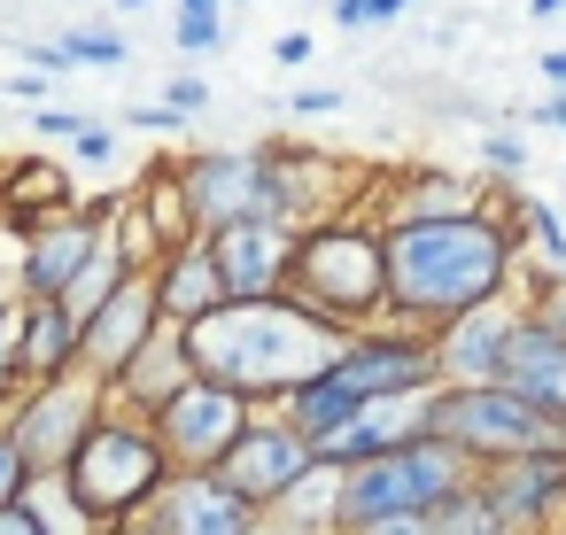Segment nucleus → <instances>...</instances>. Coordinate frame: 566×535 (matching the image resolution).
I'll return each instance as SVG.
<instances>
[{
    "mask_svg": "<svg viewBox=\"0 0 566 535\" xmlns=\"http://www.w3.org/2000/svg\"><path fill=\"white\" fill-rule=\"evenodd\" d=\"M520 225L489 195V210L465 218H427V225H388V318L396 326H450L473 303L512 295L520 280Z\"/></svg>",
    "mask_w": 566,
    "mask_h": 535,
    "instance_id": "obj_1",
    "label": "nucleus"
},
{
    "mask_svg": "<svg viewBox=\"0 0 566 535\" xmlns=\"http://www.w3.org/2000/svg\"><path fill=\"white\" fill-rule=\"evenodd\" d=\"M195 373L226 380L249 403H280L295 396L311 373H326V357L342 349V326L303 311L295 295H264V303H218L187 326Z\"/></svg>",
    "mask_w": 566,
    "mask_h": 535,
    "instance_id": "obj_2",
    "label": "nucleus"
},
{
    "mask_svg": "<svg viewBox=\"0 0 566 535\" xmlns=\"http://www.w3.org/2000/svg\"><path fill=\"white\" fill-rule=\"evenodd\" d=\"M287 295L318 318H334L342 334L388 318V233L365 210H334L318 225L295 233V272Z\"/></svg>",
    "mask_w": 566,
    "mask_h": 535,
    "instance_id": "obj_3",
    "label": "nucleus"
},
{
    "mask_svg": "<svg viewBox=\"0 0 566 535\" xmlns=\"http://www.w3.org/2000/svg\"><path fill=\"white\" fill-rule=\"evenodd\" d=\"M179 465H171V450H164V434L140 419V411H102L94 419V434L78 442V458L63 465V481L86 496V512L102 520V527H125L164 481H171Z\"/></svg>",
    "mask_w": 566,
    "mask_h": 535,
    "instance_id": "obj_4",
    "label": "nucleus"
},
{
    "mask_svg": "<svg viewBox=\"0 0 566 535\" xmlns=\"http://www.w3.org/2000/svg\"><path fill=\"white\" fill-rule=\"evenodd\" d=\"M481 465L458 450V442H442V434H411V442H396V450H380V458H365V465H349L342 473V520H334V535L342 527H365V520H403V512H427V504H442L458 481H473Z\"/></svg>",
    "mask_w": 566,
    "mask_h": 535,
    "instance_id": "obj_5",
    "label": "nucleus"
},
{
    "mask_svg": "<svg viewBox=\"0 0 566 535\" xmlns=\"http://www.w3.org/2000/svg\"><path fill=\"white\" fill-rule=\"evenodd\" d=\"M427 427L442 442H458L473 465L496 458H527V450H566V419H551L535 396H520L512 380H473V388H434Z\"/></svg>",
    "mask_w": 566,
    "mask_h": 535,
    "instance_id": "obj_6",
    "label": "nucleus"
},
{
    "mask_svg": "<svg viewBox=\"0 0 566 535\" xmlns=\"http://www.w3.org/2000/svg\"><path fill=\"white\" fill-rule=\"evenodd\" d=\"M109 411V380H94L86 365L55 373V380H24L9 396V411H0V427H9L17 458L32 473H63L78 458V442L94 434V419Z\"/></svg>",
    "mask_w": 566,
    "mask_h": 535,
    "instance_id": "obj_7",
    "label": "nucleus"
},
{
    "mask_svg": "<svg viewBox=\"0 0 566 535\" xmlns=\"http://www.w3.org/2000/svg\"><path fill=\"white\" fill-rule=\"evenodd\" d=\"M334 396H349L357 411L380 403V396H419V388H442V365H434V334L419 326H396V318H373L357 334H342V349L326 357L318 373Z\"/></svg>",
    "mask_w": 566,
    "mask_h": 535,
    "instance_id": "obj_8",
    "label": "nucleus"
},
{
    "mask_svg": "<svg viewBox=\"0 0 566 535\" xmlns=\"http://www.w3.org/2000/svg\"><path fill=\"white\" fill-rule=\"evenodd\" d=\"M179 195H187V218L195 233H218V225H241V218H280V187H272V148H187V156H164Z\"/></svg>",
    "mask_w": 566,
    "mask_h": 535,
    "instance_id": "obj_9",
    "label": "nucleus"
},
{
    "mask_svg": "<svg viewBox=\"0 0 566 535\" xmlns=\"http://www.w3.org/2000/svg\"><path fill=\"white\" fill-rule=\"evenodd\" d=\"M311 465H318V442H311V434H303L287 411L256 403V411H249V427L233 434V450H226L210 473H218V481H226L241 504L272 512V504H280V496H287V489H295Z\"/></svg>",
    "mask_w": 566,
    "mask_h": 535,
    "instance_id": "obj_10",
    "label": "nucleus"
},
{
    "mask_svg": "<svg viewBox=\"0 0 566 535\" xmlns=\"http://www.w3.org/2000/svg\"><path fill=\"white\" fill-rule=\"evenodd\" d=\"M249 396H233L226 380H210V373H187L156 411H148V427L164 434V450H171V465L179 473H202V465H218L226 450H233V434L249 427Z\"/></svg>",
    "mask_w": 566,
    "mask_h": 535,
    "instance_id": "obj_11",
    "label": "nucleus"
},
{
    "mask_svg": "<svg viewBox=\"0 0 566 535\" xmlns=\"http://www.w3.org/2000/svg\"><path fill=\"white\" fill-rule=\"evenodd\" d=\"M109 249V218L94 210V202H71V210H55L24 249H17V280H9V295L17 303H48V295H71V280L94 264Z\"/></svg>",
    "mask_w": 566,
    "mask_h": 535,
    "instance_id": "obj_12",
    "label": "nucleus"
},
{
    "mask_svg": "<svg viewBox=\"0 0 566 535\" xmlns=\"http://www.w3.org/2000/svg\"><path fill=\"white\" fill-rule=\"evenodd\" d=\"M357 210L388 233V225H427V218H465V210H489V187H481L473 171H450V164H403V171L373 179Z\"/></svg>",
    "mask_w": 566,
    "mask_h": 535,
    "instance_id": "obj_13",
    "label": "nucleus"
},
{
    "mask_svg": "<svg viewBox=\"0 0 566 535\" xmlns=\"http://www.w3.org/2000/svg\"><path fill=\"white\" fill-rule=\"evenodd\" d=\"M256 520H264V512L241 504V496L202 465V473H171L125 527H133V535H249Z\"/></svg>",
    "mask_w": 566,
    "mask_h": 535,
    "instance_id": "obj_14",
    "label": "nucleus"
},
{
    "mask_svg": "<svg viewBox=\"0 0 566 535\" xmlns=\"http://www.w3.org/2000/svg\"><path fill=\"white\" fill-rule=\"evenodd\" d=\"M202 241H210V256H218L226 303L287 295V272H295V225H280V218H241V225H218V233H202Z\"/></svg>",
    "mask_w": 566,
    "mask_h": 535,
    "instance_id": "obj_15",
    "label": "nucleus"
},
{
    "mask_svg": "<svg viewBox=\"0 0 566 535\" xmlns=\"http://www.w3.org/2000/svg\"><path fill=\"white\" fill-rule=\"evenodd\" d=\"M512 334H520V295H496V303H473V311H458L450 326H434V365H442V388H473V380H504V357H512Z\"/></svg>",
    "mask_w": 566,
    "mask_h": 535,
    "instance_id": "obj_16",
    "label": "nucleus"
},
{
    "mask_svg": "<svg viewBox=\"0 0 566 535\" xmlns=\"http://www.w3.org/2000/svg\"><path fill=\"white\" fill-rule=\"evenodd\" d=\"M164 326V303H156V280L148 272H133L86 326H78V365L94 373V380H117L140 349H148V334Z\"/></svg>",
    "mask_w": 566,
    "mask_h": 535,
    "instance_id": "obj_17",
    "label": "nucleus"
},
{
    "mask_svg": "<svg viewBox=\"0 0 566 535\" xmlns=\"http://www.w3.org/2000/svg\"><path fill=\"white\" fill-rule=\"evenodd\" d=\"M481 489L496 496V512L512 520V535H543L566 512V450L496 458V465H481Z\"/></svg>",
    "mask_w": 566,
    "mask_h": 535,
    "instance_id": "obj_18",
    "label": "nucleus"
},
{
    "mask_svg": "<svg viewBox=\"0 0 566 535\" xmlns=\"http://www.w3.org/2000/svg\"><path fill=\"white\" fill-rule=\"evenodd\" d=\"M427 411H434V388H419V396H380V403H365L349 427H334V434L318 442V458L349 473V465H365V458H380V450H396V442H411V434H434Z\"/></svg>",
    "mask_w": 566,
    "mask_h": 535,
    "instance_id": "obj_19",
    "label": "nucleus"
},
{
    "mask_svg": "<svg viewBox=\"0 0 566 535\" xmlns=\"http://www.w3.org/2000/svg\"><path fill=\"white\" fill-rule=\"evenodd\" d=\"M156 303H164V318L171 326H195L202 311H218L226 303V280H218V256H210V241L202 233H187V241H171L164 256H156Z\"/></svg>",
    "mask_w": 566,
    "mask_h": 535,
    "instance_id": "obj_20",
    "label": "nucleus"
},
{
    "mask_svg": "<svg viewBox=\"0 0 566 535\" xmlns=\"http://www.w3.org/2000/svg\"><path fill=\"white\" fill-rule=\"evenodd\" d=\"M187 373H195L187 326H171V318H164V326L148 334V349H140V357H133V365H125L117 380H109V403H117V411H140V419H148V411H156V403H164V396H171V388H179Z\"/></svg>",
    "mask_w": 566,
    "mask_h": 535,
    "instance_id": "obj_21",
    "label": "nucleus"
},
{
    "mask_svg": "<svg viewBox=\"0 0 566 535\" xmlns=\"http://www.w3.org/2000/svg\"><path fill=\"white\" fill-rule=\"evenodd\" d=\"M78 365V311L63 295L17 303V380H55Z\"/></svg>",
    "mask_w": 566,
    "mask_h": 535,
    "instance_id": "obj_22",
    "label": "nucleus"
},
{
    "mask_svg": "<svg viewBox=\"0 0 566 535\" xmlns=\"http://www.w3.org/2000/svg\"><path fill=\"white\" fill-rule=\"evenodd\" d=\"M264 520H280V527H295V535H334V520H342V465L318 458Z\"/></svg>",
    "mask_w": 566,
    "mask_h": 535,
    "instance_id": "obj_23",
    "label": "nucleus"
},
{
    "mask_svg": "<svg viewBox=\"0 0 566 535\" xmlns=\"http://www.w3.org/2000/svg\"><path fill=\"white\" fill-rule=\"evenodd\" d=\"M419 527H427V535H512V520L496 512V496L481 489V473H473V481H458L442 504H427V512H419Z\"/></svg>",
    "mask_w": 566,
    "mask_h": 535,
    "instance_id": "obj_24",
    "label": "nucleus"
},
{
    "mask_svg": "<svg viewBox=\"0 0 566 535\" xmlns=\"http://www.w3.org/2000/svg\"><path fill=\"white\" fill-rule=\"evenodd\" d=\"M24 504L40 512V527H48V535H109L63 473H32V481H24Z\"/></svg>",
    "mask_w": 566,
    "mask_h": 535,
    "instance_id": "obj_25",
    "label": "nucleus"
},
{
    "mask_svg": "<svg viewBox=\"0 0 566 535\" xmlns=\"http://www.w3.org/2000/svg\"><path fill=\"white\" fill-rule=\"evenodd\" d=\"M504 210H512V225H520V241L543 256V264H558L566 272V218H558V202H543V195H504Z\"/></svg>",
    "mask_w": 566,
    "mask_h": 535,
    "instance_id": "obj_26",
    "label": "nucleus"
},
{
    "mask_svg": "<svg viewBox=\"0 0 566 535\" xmlns=\"http://www.w3.org/2000/svg\"><path fill=\"white\" fill-rule=\"evenodd\" d=\"M125 280H133V264H125L117 249H102V256H94V264L71 280V295H63V303H71V311H78V326H86V318H94V311H102V303H109Z\"/></svg>",
    "mask_w": 566,
    "mask_h": 535,
    "instance_id": "obj_27",
    "label": "nucleus"
},
{
    "mask_svg": "<svg viewBox=\"0 0 566 535\" xmlns=\"http://www.w3.org/2000/svg\"><path fill=\"white\" fill-rule=\"evenodd\" d=\"M512 295L527 303V318H535V326L566 334V272H558V264H543V272H520V280H512Z\"/></svg>",
    "mask_w": 566,
    "mask_h": 535,
    "instance_id": "obj_28",
    "label": "nucleus"
},
{
    "mask_svg": "<svg viewBox=\"0 0 566 535\" xmlns=\"http://www.w3.org/2000/svg\"><path fill=\"white\" fill-rule=\"evenodd\" d=\"M63 48H71L78 71H117V63L133 55V40L109 32V24H63Z\"/></svg>",
    "mask_w": 566,
    "mask_h": 535,
    "instance_id": "obj_29",
    "label": "nucleus"
},
{
    "mask_svg": "<svg viewBox=\"0 0 566 535\" xmlns=\"http://www.w3.org/2000/svg\"><path fill=\"white\" fill-rule=\"evenodd\" d=\"M419 9V0H326V17H334V32H388V24H403Z\"/></svg>",
    "mask_w": 566,
    "mask_h": 535,
    "instance_id": "obj_30",
    "label": "nucleus"
},
{
    "mask_svg": "<svg viewBox=\"0 0 566 535\" xmlns=\"http://www.w3.org/2000/svg\"><path fill=\"white\" fill-rule=\"evenodd\" d=\"M233 32H226V17H195V9H171V48L179 55H218Z\"/></svg>",
    "mask_w": 566,
    "mask_h": 535,
    "instance_id": "obj_31",
    "label": "nucleus"
},
{
    "mask_svg": "<svg viewBox=\"0 0 566 535\" xmlns=\"http://www.w3.org/2000/svg\"><path fill=\"white\" fill-rule=\"evenodd\" d=\"M481 171L520 187V171H527V140H520V133H504V125H496V133H481Z\"/></svg>",
    "mask_w": 566,
    "mask_h": 535,
    "instance_id": "obj_32",
    "label": "nucleus"
},
{
    "mask_svg": "<svg viewBox=\"0 0 566 535\" xmlns=\"http://www.w3.org/2000/svg\"><path fill=\"white\" fill-rule=\"evenodd\" d=\"M17 388H24L17 380V295H0V411H9Z\"/></svg>",
    "mask_w": 566,
    "mask_h": 535,
    "instance_id": "obj_33",
    "label": "nucleus"
},
{
    "mask_svg": "<svg viewBox=\"0 0 566 535\" xmlns=\"http://www.w3.org/2000/svg\"><path fill=\"white\" fill-rule=\"evenodd\" d=\"M71 156H78L86 171H102V164H117V156H125V140H117V125H94V117H86V133L71 140Z\"/></svg>",
    "mask_w": 566,
    "mask_h": 535,
    "instance_id": "obj_34",
    "label": "nucleus"
},
{
    "mask_svg": "<svg viewBox=\"0 0 566 535\" xmlns=\"http://www.w3.org/2000/svg\"><path fill=\"white\" fill-rule=\"evenodd\" d=\"M164 102H171L179 117H202V109H210V78H202V71H179V78H164Z\"/></svg>",
    "mask_w": 566,
    "mask_h": 535,
    "instance_id": "obj_35",
    "label": "nucleus"
},
{
    "mask_svg": "<svg viewBox=\"0 0 566 535\" xmlns=\"http://www.w3.org/2000/svg\"><path fill=\"white\" fill-rule=\"evenodd\" d=\"M342 109H349L342 86H295L287 94V117H342Z\"/></svg>",
    "mask_w": 566,
    "mask_h": 535,
    "instance_id": "obj_36",
    "label": "nucleus"
},
{
    "mask_svg": "<svg viewBox=\"0 0 566 535\" xmlns=\"http://www.w3.org/2000/svg\"><path fill=\"white\" fill-rule=\"evenodd\" d=\"M125 125H133V133H148V140H179V133H187L195 117H179L171 102H148V109H133Z\"/></svg>",
    "mask_w": 566,
    "mask_h": 535,
    "instance_id": "obj_37",
    "label": "nucleus"
},
{
    "mask_svg": "<svg viewBox=\"0 0 566 535\" xmlns=\"http://www.w3.org/2000/svg\"><path fill=\"white\" fill-rule=\"evenodd\" d=\"M17 55L32 63V71H48V78H71L78 63H71V48L63 40H17Z\"/></svg>",
    "mask_w": 566,
    "mask_h": 535,
    "instance_id": "obj_38",
    "label": "nucleus"
},
{
    "mask_svg": "<svg viewBox=\"0 0 566 535\" xmlns=\"http://www.w3.org/2000/svg\"><path fill=\"white\" fill-rule=\"evenodd\" d=\"M32 133H40V140H63V148H71V140L86 133V117H78V109H55V102H40V109H32Z\"/></svg>",
    "mask_w": 566,
    "mask_h": 535,
    "instance_id": "obj_39",
    "label": "nucleus"
},
{
    "mask_svg": "<svg viewBox=\"0 0 566 535\" xmlns=\"http://www.w3.org/2000/svg\"><path fill=\"white\" fill-rule=\"evenodd\" d=\"M24 481H32V465L17 458V442H9V427H0V504H17V496H24Z\"/></svg>",
    "mask_w": 566,
    "mask_h": 535,
    "instance_id": "obj_40",
    "label": "nucleus"
},
{
    "mask_svg": "<svg viewBox=\"0 0 566 535\" xmlns=\"http://www.w3.org/2000/svg\"><path fill=\"white\" fill-rule=\"evenodd\" d=\"M0 94H9L17 109H40V102H48V71H32V63H24L17 78H0Z\"/></svg>",
    "mask_w": 566,
    "mask_h": 535,
    "instance_id": "obj_41",
    "label": "nucleus"
},
{
    "mask_svg": "<svg viewBox=\"0 0 566 535\" xmlns=\"http://www.w3.org/2000/svg\"><path fill=\"white\" fill-rule=\"evenodd\" d=\"M311 48H318L311 32H280V40H272V63H280V71H303V63H311Z\"/></svg>",
    "mask_w": 566,
    "mask_h": 535,
    "instance_id": "obj_42",
    "label": "nucleus"
},
{
    "mask_svg": "<svg viewBox=\"0 0 566 535\" xmlns=\"http://www.w3.org/2000/svg\"><path fill=\"white\" fill-rule=\"evenodd\" d=\"M0 535H48V527H40V512L17 496V504H0Z\"/></svg>",
    "mask_w": 566,
    "mask_h": 535,
    "instance_id": "obj_43",
    "label": "nucleus"
},
{
    "mask_svg": "<svg viewBox=\"0 0 566 535\" xmlns=\"http://www.w3.org/2000/svg\"><path fill=\"white\" fill-rule=\"evenodd\" d=\"M342 535H427V527H419V512H403V520H365V527H342Z\"/></svg>",
    "mask_w": 566,
    "mask_h": 535,
    "instance_id": "obj_44",
    "label": "nucleus"
},
{
    "mask_svg": "<svg viewBox=\"0 0 566 535\" xmlns=\"http://www.w3.org/2000/svg\"><path fill=\"white\" fill-rule=\"evenodd\" d=\"M543 78H551V94H566V48H543Z\"/></svg>",
    "mask_w": 566,
    "mask_h": 535,
    "instance_id": "obj_45",
    "label": "nucleus"
},
{
    "mask_svg": "<svg viewBox=\"0 0 566 535\" xmlns=\"http://www.w3.org/2000/svg\"><path fill=\"white\" fill-rule=\"evenodd\" d=\"M535 125H551V133H566V94H551V102H535Z\"/></svg>",
    "mask_w": 566,
    "mask_h": 535,
    "instance_id": "obj_46",
    "label": "nucleus"
},
{
    "mask_svg": "<svg viewBox=\"0 0 566 535\" xmlns=\"http://www.w3.org/2000/svg\"><path fill=\"white\" fill-rule=\"evenodd\" d=\"M171 9H195V17H226L233 0H171Z\"/></svg>",
    "mask_w": 566,
    "mask_h": 535,
    "instance_id": "obj_47",
    "label": "nucleus"
},
{
    "mask_svg": "<svg viewBox=\"0 0 566 535\" xmlns=\"http://www.w3.org/2000/svg\"><path fill=\"white\" fill-rule=\"evenodd\" d=\"M566 9V0H527V17H558Z\"/></svg>",
    "mask_w": 566,
    "mask_h": 535,
    "instance_id": "obj_48",
    "label": "nucleus"
},
{
    "mask_svg": "<svg viewBox=\"0 0 566 535\" xmlns=\"http://www.w3.org/2000/svg\"><path fill=\"white\" fill-rule=\"evenodd\" d=\"M249 535H295V527H280V520H256V527H249Z\"/></svg>",
    "mask_w": 566,
    "mask_h": 535,
    "instance_id": "obj_49",
    "label": "nucleus"
},
{
    "mask_svg": "<svg viewBox=\"0 0 566 535\" xmlns=\"http://www.w3.org/2000/svg\"><path fill=\"white\" fill-rule=\"evenodd\" d=\"M109 9H148V0H109Z\"/></svg>",
    "mask_w": 566,
    "mask_h": 535,
    "instance_id": "obj_50",
    "label": "nucleus"
}]
</instances>
